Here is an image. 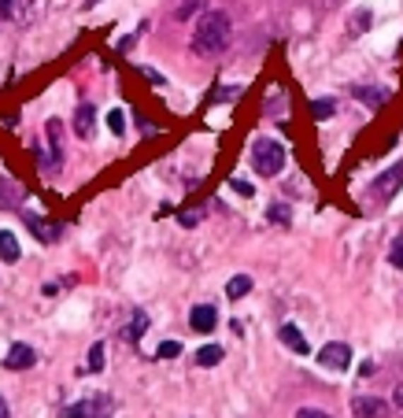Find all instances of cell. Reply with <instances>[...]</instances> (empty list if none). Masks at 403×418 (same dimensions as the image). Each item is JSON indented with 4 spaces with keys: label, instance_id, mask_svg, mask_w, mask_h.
Returning <instances> with one entry per match:
<instances>
[{
    "label": "cell",
    "instance_id": "obj_1",
    "mask_svg": "<svg viewBox=\"0 0 403 418\" xmlns=\"http://www.w3.org/2000/svg\"><path fill=\"white\" fill-rule=\"evenodd\" d=\"M230 45V15L226 11H204L197 30H192V52L204 59H215Z\"/></svg>",
    "mask_w": 403,
    "mask_h": 418
},
{
    "label": "cell",
    "instance_id": "obj_2",
    "mask_svg": "<svg viewBox=\"0 0 403 418\" xmlns=\"http://www.w3.org/2000/svg\"><path fill=\"white\" fill-rule=\"evenodd\" d=\"M252 167L255 174H263V178H274V174H281L285 167V149L278 141H270V137H259L252 144Z\"/></svg>",
    "mask_w": 403,
    "mask_h": 418
},
{
    "label": "cell",
    "instance_id": "obj_3",
    "mask_svg": "<svg viewBox=\"0 0 403 418\" xmlns=\"http://www.w3.org/2000/svg\"><path fill=\"white\" fill-rule=\"evenodd\" d=\"M107 411H111L107 396H89V400H78V404L63 407V418H107Z\"/></svg>",
    "mask_w": 403,
    "mask_h": 418
},
{
    "label": "cell",
    "instance_id": "obj_4",
    "mask_svg": "<svg viewBox=\"0 0 403 418\" xmlns=\"http://www.w3.org/2000/svg\"><path fill=\"white\" fill-rule=\"evenodd\" d=\"M399 185H403V159H399L396 167H389L374 185H370V197H374V200H392L396 192H399Z\"/></svg>",
    "mask_w": 403,
    "mask_h": 418
},
{
    "label": "cell",
    "instance_id": "obj_5",
    "mask_svg": "<svg viewBox=\"0 0 403 418\" xmlns=\"http://www.w3.org/2000/svg\"><path fill=\"white\" fill-rule=\"evenodd\" d=\"M351 414L356 418H392V404H385L381 396H356L351 400Z\"/></svg>",
    "mask_w": 403,
    "mask_h": 418
},
{
    "label": "cell",
    "instance_id": "obj_6",
    "mask_svg": "<svg viewBox=\"0 0 403 418\" xmlns=\"http://www.w3.org/2000/svg\"><path fill=\"white\" fill-rule=\"evenodd\" d=\"M318 363L326 366V371H348L351 366V348L341 344V341H333V344H326L318 352Z\"/></svg>",
    "mask_w": 403,
    "mask_h": 418
},
{
    "label": "cell",
    "instance_id": "obj_7",
    "mask_svg": "<svg viewBox=\"0 0 403 418\" xmlns=\"http://www.w3.org/2000/svg\"><path fill=\"white\" fill-rule=\"evenodd\" d=\"M215 323H218V311L211 308V303H197V308L189 311V326L197 333H211Z\"/></svg>",
    "mask_w": 403,
    "mask_h": 418
},
{
    "label": "cell",
    "instance_id": "obj_8",
    "mask_svg": "<svg viewBox=\"0 0 403 418\" xmlns=\"http://www.w3.org/2000/svg\"><path fill=\"white\" fill-rule=\"evenodd\" d=\"M34 363H37V352L30 348V344H11L8 348V359H4L8 371H30Z\"/></svg>",
    "mask_w": 403,
    "mask_h": 418
},
{
    "label": "cell",
    "instance_id": "obj_9",
    "mask_svg": "<svg viewBox=\"0 0 403 418\" xmlns=\"http://www.w3.org/2000/svg\"><path fill=\"white\" fill-rule=\"evenodd\" d=\"M23 219H26V226H30V230H34V233L45 240V245H52V240H59V233H63V226H59V222H45V219L30 215V211H26Z\"/></svg>",
    "mask_w": 403,
    "mask_h": 418
},
{
    "label": "cell",
    "instance_id": "obj_10",
    "mask_svg": "<svg viewBox=\"0 0 403 418\" xmlns=\"http://www.w3.org/2000/svg\"><path fill=\"white\" fill-rule=\"evenodd\" d=\"M93 122H96V108L93 104H82V108L74 111V134L82 137V141L93 137Z\"/></svg>",
    "mask_w": 403,
    "mask_h": 418
},
{
    "label": "cell",
    "instance_id": "obj_11",
    "mask_svg": "<svg viewBox=\"0 0 403 418\" xmlns=\"http://www.w3.org/2000/svg\"><path fill=\"white\" fill-rule=\"evenodd\" d=\"M278 333H281V344H285V348H293L296 356H308V337H303L293 323H285Z\"/></svg>",
    "mask_w": 403,
    "mask_h": 418
},
{
    "label": "cell",
    "instance_id": "obj_12",
    "mask_svg": "<svg viewBox=\"0 0 403 418\" xmlns=\"http://www.w3.org/2000/svg\"><path fill=\"white\" fill-rule=\"evenodd\" d=\"M19 240H15V233L11 230H0V260L4 263H19Z\"/></svg>",
    "mask_w": 403,
    "mask_h": 418
},
{
    "label": "cell",
    "instance_id": "obj_13",
    "mask_svg": "<svg viewBox=\"0 0 403 418\" xmlns=\"http://www.w3.org/2000/svg\"><path fill=\"white\" fill-rule=\"evenodd\" d=\"M59 137H63V122L59 119H48V141H52V163L48 167H59V159H63V149H59Z\"/></svg>",
    "mask_w": 403,
    "mask_h": 418
},
{
    "label": "cell",
    "instance_id": "obj_14",
    "mask_svg": "<svg viewBox=\"0 0 403 418\" xmlns=\"http://www.w3.org/2000/svg\"><path fill=\"white\" fill-rule=\"evenodd\" d=\"M248 293H252V278L248 274H237V278H230V285H226V296H230V300H240Z\"/></svg>",
    "mask_w": 403,
    "mask_h": 418
},
{
    "label": "cell",
    "instance_id": "obj_15",
    "mask_svg": "<svg viewBox=\"0 0 403 418\" xmlns=\"http://www.w3.org/2000/svg\"><path fill=\"white\" fill-rule=\"evenodd\" d=\"M204 4H207V0H182V4L174 8V19L185 23V19H192V15H200V11H204Z\"/></svg>",
    "mask_w": 403,
    "mask_h": 418
},
{
    "label": "cell",
    "instance_id": "obj_16",
    "mask_svg": "<svg viewBox=\"0 0 403 418\" xmlns=\"http://www.w3.org/2000/svg\"><path fill=\"white\" fill-rule=\"evenodd\" d=\"M197 363H200V366H218V363H222V348H218V344H204V348L197 352Z\"/></svg>",
    "mask_w": 403,
    "mask_h": 418
},
{
    "label": "cell",
    "instance_id": "obj_17",
    "mask_svg": "<svg viewBox=\"0 0 403 418\" xmlns=\"http://www.w3.org/2000/svg\"><path fill=\"white\" fill-rule=\"evenodd\" d=\"M370 19H374V15H370L366 8H359L356 15H351V19H348V30H351V37H359V34H363V30L370 26Z\"/></svg>",
    "mask_w": 403,
    "mask_h": 418
},
{
    "label": "cell",
    "instance_id": "obj_18",
    "mask_svg": "<svg viewBox=\"0 0 403 418\" xmlns=\"http://www.w3.org/2000/svg\"><path fill=\"white\" fill-rule=\"evenodd\" d=\"M144 330H148V315H144V311H134V318H130V341H141Z\"/></svg>",
    "mask_w": 403,
    "mask_h": 418
},
{
    "label": "cell",
    "instance_id": "obj_19",
    "mask_svg": "<svg viewBox=\"0 0 403 418\" xmlns=\"http://www.w3.org/2000/svg\"><path fill=\"white\" fill-rule=\"evenodd\" d=\"M333 111H337L333 100H311V119H318V122H322V119H329Z\"/></svg>",
    "mask_w": 403,
    "mask_h": 418
},
{
    "label": "cell",
    "instance_id": "obj_20",
    "mask_svg": "<svg viewBox=\"0 0 403 418\" xmlns=\"http://www.w3.org/2000/svg\"><path fill=\"white\" fill-rule=\"evenodd\" d=\"M356 96H359L363 104H370V108H381L385 104V89H359Z\"/></svg>",
    "mask_w": 403,
    "mask_h": 418
},
{
    "label": "cell",
    "instance_id": "obj_21",
    "mask_svg": "<svg viewBox=\"0 0 403 418\" xmlns=\"http://www.w3.org/2000/svg\"><path fill=\"white\" fill-rule=\"evenodd\" d=\"M107 130L111 134H126V115L115 108V111H107Z\"/></svg>",
    "mask_w": 403,
    "mask_h": 418
},
{
    "label": "cell",
    "instance_id": "obj_22",
    "mask_svg": "<svg viewBox=\"0 0 403 418\" xmlns=\"http://www.w3.org/2000/svg\"><path fill=\"white\" fill-rule=\"evenodd\" d=\"M89 371H104V344L100 341L89 348Z\"/></svg>",
    "mask_w": 403,
    "mask_h": 418
},
{
    "label": "cell",
    "instance_id": "obj_23",
    "mask_svg": "<svg viewBox=\"0 0 403 418\" xmlns=\"http://www.w3.org/2000/svg\"><path fill=\"white\" fill-rule=\"evenodd\" d=\"M19 11H23V0H0V15L4 19H19Z\"/></svg>",
    "mask_w": 403,
    "mask_h": 418
},
{
    "label": "cell",
    "instance_id": "obj_24",
    "mask_svg": "<svg viewBox=\"0 0 403 418\" xmlns=\"http://www.w3.org/2000/svg\"><path fill=\"white\" fill-rule=\"evenodd\" d=\"M156 356H159V359H174V356H182V344H178V341H163Z\"/></svg>",
    "mask_w": 403,
    "mask_h": 418
},
{
    "label": "cell",
    "instance_id": "obj_25",
    "mask_svg": "<svg viewBox=\"0 0 403 418\" xmlns=\"http://www.w3.org/2000/svg\"><path fill=\"white\" fill-rule=\"evenodd\" d=\"M389 263H392L396 270H403V237L392 240V248H389Z\"/></svg>",
    "mask_w": 403,
    "mask_h": 418
},
{
    "label": "cell",
    "instance_id": "obj_26",
    "mask_svg": "<svg viewBox=\"0 0 403 418\" xmlns=\"http://www.w3.org/2000/svg\"><path fill=\"white\" fill-rule=\"evenodd\" d=\"M296 418H333V414L318 411V407H300V411H296Z\"/></svg>",
    "mask_w": 403,
    "mask_h": 418
},
{
    "label": "cell",
    "instance_id": "obj_27",
    "mask_svg": "<svg viewBox=\"0 0 403 418\" xmlns=\"http://www.w3.org/2000/svg\"><path fill=\"white\" fill-rule=\"evenodd\" d=\"M270 219H274V222H288V207L274 204V207H270Z\"/></svg>",
    "mask_w": 403,
    "mask_h": 418
},
{
    "label": "cell",
    "instance_id": "obj_28",
    "mask_svg": "<svg viewBox=\"0 0 403 418\" xmlns=\"http://www.w3.org/2000/svg\"><path fill=\"white\" fill-rule=\"evenodd\" d=\"M392 411L403 418V385H396V393H392Z\"/></svg>",
    "mask_w": 403,
    "mask_h": 418
},
{
    "label": "cell",
    "instance_id": "obj_29",
    "mask_svg": "<svg viewBox=\"0 0 403 418\" xmlns=\"http://www.w3.org/2000/svg\"><path fill=\"white\" fill-rule=\"evenodd\" d=\"M233 189L240 192V197H252V185H248L245 178H233Z\"/></svg>",
    "mask_w": 403,
    "mask_h": 418
},
{
    "label": "cell",
    "instance_id": "obj_30",
    "mask_svg": "<svg viewBox=\"0 0 403 418\" xmlns=\"http://www.w3.org/2000/svg\"><path fill=\"white\" fill-rule=\"evenodd\" d=\"M0 418H8V400L0 396Z\"/></svg>",
    "mask_w": 403,
    "mask_h": 418
},
{
    "label": "cell",
    "instance_id": "obj_31",
    "mask_svg": "<svg viewBox=\"0 0 403 418\" xmlns=\"http://www.w3.org/2000/svg\"><path fill=\"white\" fill-rule=\"evenodd\" d=\"M96 4H100V0H86V8H96Z\"/></svg>",
    "mask_w": 403,
    "mask_h": 418
}]
</instances>
